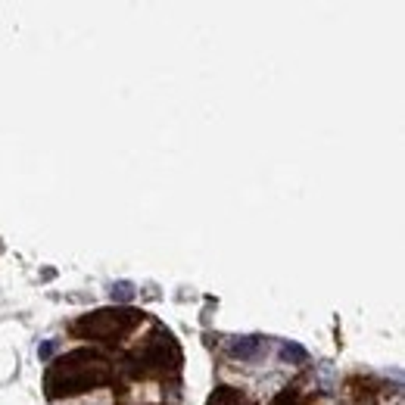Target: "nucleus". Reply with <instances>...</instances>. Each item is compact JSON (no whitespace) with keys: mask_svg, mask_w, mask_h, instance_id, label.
Listing matches in <instances>:
<instances>
[{"mask_svg":"<svg viewBox=\"0 0 405 405\" xmlns=\"http://www.w3.org/2000/svg\"><path fill=\"white\" fill-rule=\"evenodd\" d=\"M134 299V284L131 280H116L112 284V303H131Z\"/></svg>","mask_w":405,"mask_h":405,"instance_id":"nucleus-7","label":"nucleus"},{"mask_svg":"<svg viewBox=\"0 0 405 405\" xmlns=\"http://www.w3.org/2000/svg\"><path fill=\"white\" fill-rule=\"evenodd\" d=\"M209 405H253V402L240 390H234V386H218L215 396L209 399Z\"/></svg>","mask_w":405,"mask_h":405,"instance_id":"nucleus-5","label":"nucleus"},{"mask_svg":"<svg viewBox=\"0 0 405 405\" xmlns=\"http://www.w3.org/2000/svg\"><path fill=\"white\" fill-rule=\"evenodd\" d=\"M271 405H303V399H299V396H296V393H293V390H284V393H280L278 399H274Z\"/></svg>","mask_w":405,"mask_h":405,"instance_id":"nucleus-8","label":"nucleus"},{"mask_svg":"<svg viewBox=\"0 0 405 405\" xmlns=\"http://www.w3.org/2000/svg\"><path fill=\"white\" fill-rule=\"evenodd\" d=\"M259 349H262V336H240V340L231 343V355H234V359H243V361L255 359Z\"/></svg>","mask_w":405,"mask_h":405,"instance_id":"nucleus-4","label":"nucleus"},{"mask_svg":"<svg viewBox=\"0 0 405 405\" xmlns=\"http://www.w3.org/2000/svg\"><path fill=\"white\" fill-rule=\"evenodd\" d=\"M178 365H181V349L168 330H156V334L131 355V371L143 374V377H147V374L178 371Z\"/></svg>","mask_w":405,"mask_h":405,"instance_id":"nucleus-3","label":"nucleus"},{"mask_svg":"<svg viewBox=\"0 0 405 405\" xmlns=\"http://www.w3.org/2000/svg\"><path fill=\"white\" fill-rule=\"evenodd\" d=\"M141 312L134 309H100V312H91V315L78 318L72 324V330L84 340H103V343H112L118 336H125L128 330H134L141 324Z\"/></svg>","mask_w":405,"mask_h":405,"instance_id":"nucleus-2","label":"nucleus"},{"mask_svg":"<svg viewBox=\"0 0 405 405\" xmlns=\"http://www.w3.org/2000/svg\"><path fill=\"white\" fill-rule=\"evenodd\" d=\"M53 349H56V343H44V346H37V359H41V361H50Z\"/></svg>","mask_w":405,"mask_h":405,"instance_id":"nucleus-9","label":"nucleus"},{"mask_svg":"<svg viewBox=\"0 0 405 405\" xmlns=\"http://www.w3.org/2000/svg\"><path fill=\"white\" fill-rule=\"evenodd\" d=\"M112 380V365L109 359L97 352V349H75V352L62 355L60 361H53L44 377V390L50 399L75 396V393L93 390Z\"/></svg>","mask_w":405,"mask_h":405,"instance_id":"nucleus-1","label":"nucleus"},{"mask_svg":"<svg viewBox=\"0 0 405 405\" xmlns=\"http://www.w3.org/2000/svg\"><path fill=\"white\" fill-rule=\"evenodd\" d=\"M280 359L293 361V365H305V361H309V352H305L303 346H296V343H284V346H280Z\"/></svg>","mask_w":405,"mask_h":405,"instance_id":"nucleus-6","label":"nucleus"}]
</instances>
